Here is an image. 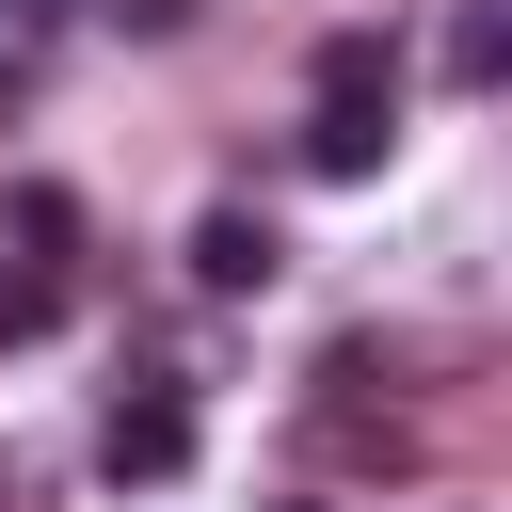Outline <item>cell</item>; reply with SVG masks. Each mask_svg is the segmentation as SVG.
Here are the masks:
<instances>
[{
  "mask_svg": "<svg viewBox=\"0 0 512 512\" xmlns=\"http://www.w3.org/2000/svg\"><path fill=\"white\" fill-rule=\"evenodd\" d=\"M96 480H112V496L192 480V384H128V400L96 416Z\"/></svg>",
  "mask_w": 512,
  "mask_h": 512,
  "instance_id": "6da1fadb",
  "label": "cell"
},
{
  "mask_svg": "<svg viewBox=\"0 0 512 512\" xmlns=\"http://www.w3.org/2000/svg\"><path fill=\"white\" fill-rule=\"evenodd\" d=\"M272 272H288V240H272V208H240V192H224V208L192 224V288H208V304H256Z\"/></svg>",
  "mask_w": 512,
  "mask_h": 512,
  "instance_id": "7a4b0ae2",
  "label": "cell"
},
{
  "mask_svg": "<svg viewBox=\"0 0 512 512\" xmlns=\"http://www.w3.org/2000/svg\"><path fill=\"white\" fill-rule=\"evenodd\" d=\"M320 112H400V32H320Z\"/></svg>",
  "mask_w": 512,
  "mask_h": 512,
  "instance_id": "3957f363",
  "label": "cell"
},
{
  "mask_svg": "<svg viewBox=\"0 0 512 512\" xmlns=\"http://www.w3.org/2000/svg\"><path fill=\"white\" fill-rule=\"evenodd\" d=\"M0 240H16V272H64V256H80V192H64V176H16V192H0Z\"/></svg>",
  "mask_w": 512,
  "mask_h": 512,
  "instance_id": "277c9868",
  "label": "cell"
},
{
  "mask_svg": "<svg viewBox=\"0 0 512 512\" xmlns=\"http://www.w3.org/2000/svg\"><path fill=\"white\" fill-rule=\"evenodd\" d=\"M384 144H400V112H304V144H288V160L352 192V176H384Z\"/></svg>",
  "mask_w": 512,
  "mask_h": 512,
  "instance_id": "5b68a950",
  "label": "cell"
},
{
  "mask_svg": "<svg viewBox=\"0 0 512 512\" xmlns=\"http://www.w3.org/2000/svg\"><path fill=\"white\" fill-rule=\"evenodd\" d=\"M432 64H448V96H496V80H512V16H496V0H448V48H432Z\"/></svg>",
  "mask_w": 512,
  "mask_h": 512,
  "instance_id": "8992f818",
  "label": "cell"
},
{
  "mask_svg": "<svg viewBox=\"0 0 512 512\" xmlns=\"http://www.w3.org/2000/svg\"><path fill=\"white\" fill-rule=\"evenodd\" d=\"M48 320H64V272H16V256H0V352L48 336Z\"/></svg>",
  "mask_w": 512,
  "mask_h": 512,
  "instance_id": "52a82bcc",
  "label": "cell"
},
{
  "mask_svg": "<svg viewBox=\"0 0 512 512\" xmlns=\"http://www.w3.org/2000/svg\"><path fill=\"white\" fill-rule=\"evenodd\" d=\"M112 16H128V32H176V16H192V0H112Z\"/></svg>",
  "mask_w": 512,
  "mask_h": 512,
  "instance_id": "ba28073f",
  "label": "cell"
},
{
  "mask_svg": "<svg viewBox=\"0 0 512 512\" xmlns=\"http://www.w3.org/2000/svg\"><path fill=\"white\" fill-rule=\"evenodd\" d=\"M0 32H64V0H0Z\"/></svg>",
  "mask_w": 512,
  "mask_h": 512,
  "instance_id": "9c48e42d",
  "label": "cell"
},
{
  "mask_svg": "<svg viewBox=\"0 0 512 512\" xmlns=\"http://www.w3.org/2000/svg\"><path fill=\"white\" fill-rule=\"evenodd\" d=\"M288 512H304V496H288Z\"/></svg>",
  "mask_w": 512,
  "mask_h": 512,
  "instance_id": "30bf717a",
  "label": "cell"
}]
</instances>
